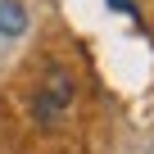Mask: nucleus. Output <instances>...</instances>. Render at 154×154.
<instances>
[{
	"label": "nucleus",
	"mask_w": 154,
	"mask_h": 154,
	"mask_svg": "<svg viewBox=\"0 0 154 154\" xmlns=\"http://www.w3.org/2000/svg\"><path fill=\"white\" fill-rule=\"evenodd\" d=\"M72 100V77L68 72H50V82H45V100L36 104V113L41 118H54V109H63Z\"/></svg>",
	"instance_id": "1"
},
{
	"label": "nucleus",
	"mask_w": 154,
	"mask_h": 154,
	"mask_svg": "<svg viewBox=\"0 0 154 154\" xmlns=\"http://www.w3.org/2000/svg\"><path fill=\"white\" fill-rule=\"evenodd\" d=\"M27 32V9L23 0H0V41H14Z\"/></svg>",
	"instance_id": "2"
}]
</instances>
